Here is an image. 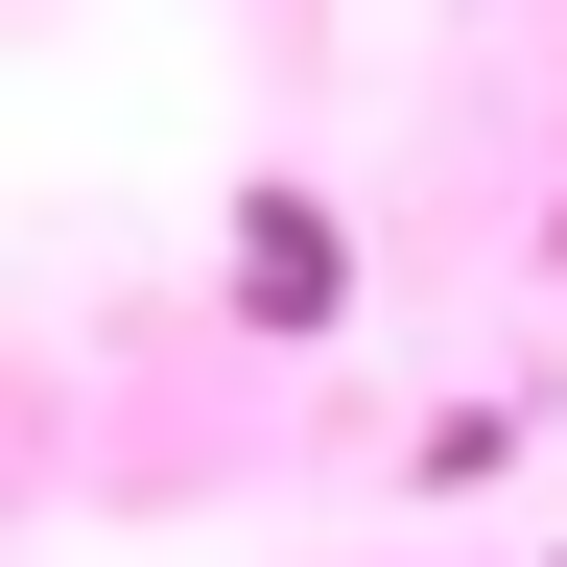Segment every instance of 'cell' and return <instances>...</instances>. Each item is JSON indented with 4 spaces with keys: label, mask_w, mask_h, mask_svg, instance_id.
<instances>
[{
    "label": "cell",
    "mask_w": 567,
    "mask_h": 567,
    "mask_svg": "<svg viewBox=\"0 0 567 567\" xmlns=\"http://www.w3.org/2000/svg\"><path fill=\"white\" fill-rule=\"evenodd\" d=\"M237 284H260V331H308V308H331V237H308V213H260V237H237Z\"/></svg>",
    "instance_id": "obj_1"
}]
</instances>
